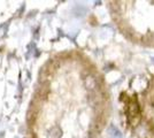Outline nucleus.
Listing matches in <instances>:
<instances>
[{
  "mask_svg": "<svg viewBox=\"0 0 154 138\" xmlns=\"http://www.w3.org/2000/svg\"><path fill=\"white\" fill-rule=\"evenodd\" d=\"M128 118L130 121V123L132 125H136L139 122L140 118V111H139V106L136 98L129 100L128 103Z\"/></svg>",
  "mask_w": 154,
  "mask_h": 138,
  "instance_id": "f257e3e1",
  "label": "nucleus"
}]
</instances>
